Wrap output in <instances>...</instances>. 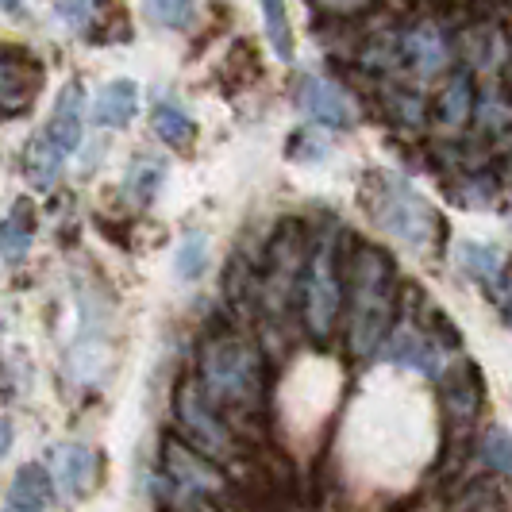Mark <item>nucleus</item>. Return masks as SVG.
Masks as SVG:
<instances>
[{"label": "nucleus", "mask_w": 512, "mask_h": 512, "mask_svg": "<svg viewBox=\"0 0 512 512\" xmlns=\"http://www.w3.org/2000/svg\"><path fill=\"white\" fill-rule=\"evenodd\" d=\"M347 343L351 355L370 359L397 324V274L385 251L359 243L347 258Z\"/></svg>", "instance_id": "1"}, {"label": "nucleus", "mask_w": 512, "mask_h": 512, "mask_svg": "<svg viewBox=\"0 0 512 512\" xmlns=\"http://www.w3.org/2000/svg\"><path fill=\"white\" fill-rule=\"evenodd\" d=\"M216 409H255L262 405L266 370L255 343L243 335H212L201 347V378Z\"/></svg>", "instance_id": "2"}, {"label": "nucleus", "mask_w": 512, "mask_h": 512, "mask_svg": "<svg viewBox=\"0 0 512 512\" xmlns=\"http://www.w3.org/2000/svg\"><path fill=\"white\" fill-rule=\"evenodd\" d=\"M366 205L370 216L382 231H389L393 239H401L405 247L416 251H428L439 235V216L436 208L428 205L405 178L397 174H378L370 181V193H366Z\"/></svg>", "instance_id": "3"}, {"label": "nucleus", "mask_w": 512, "mask_h": 512, "mask_svg": "<svg viewBox=\"0 0 512 512\" xmlns=\"http://www.w3.org/2000/svg\"><path fill=\"white\" fill-rule=\"evenodd\" d=\"M343 266H339V243L335 235H320L312 255L305 258V278H301V308H305V328L316 339H328L343 308Z\"/></svg>", "instance_id": "4"}, {"label": "nucleus", "mask_w": 512, "mask_h": 512, "mask_svg": "<svg viewBox=\"0 0 512 512\" xmlns=\"http://www.w3.org/2000/svg\"><path fill=\"white\" fill-rule=\"evenodd\" d=\"M81 120H85V93L81 85H66L62 97L54 104V116L43 135H35L31 151H27V174L39 189H51L62 178L66 158L81 143Z\"/></svg>", "instance_id": "5"}, {"label": "nucleus", "mask_w": 512, "mask_h": 512, "mask_svg": "<svg viewBox=\"0 0 512 512\" xmlns=\"http://www.w3.org/2000/svg\"><path fill=\"white\" fill-rule=\"evenodd\" d=\"M162 478L181 505H212L228 493L224 474L212 466V459H205V451L174 436L162 443Z\"/></svg>", "instance_id": "6"}, {"label": "nucleus", "mask_w": 512, "mask_h": 512, "mask_svg": "<svg viewBox=\"0 0 512 512\" xmlns=\"http://www.w3.org/2000/svg\"><path fill=\"white\" fill-rule=\"evenodd\" d=\"M174 409H178L181 428H185V436L193 439V447H201L208 455H231V451H235L231 428L224 424L220 409L208 401V393L201 382H193V378L181 382Z\"/></svg>", "instance_id": "7"}, {"label": "nucleus", "mask_w": 512, "mask_h": 512, "mask_svg": "<svg viewBox=\"0 0 512 512\" xmlns=\"http://www.w3.org/2000/svg\"><path fill=\"white\" fill-rule=\"evenodd\" d=\"M43 85V62L24 47H0V112L20 116L31 108Z\"/></svg>", "instance_id": "8"}, {"label": "nucleus", "mask_w": 512, "mask_h": 512, "mask_svg": "<svg viewBox=\"0 0 512 512\" xmlns=\"http://www.w3.org/2000/svg\"><path fill=\"white\" fill-rule=\"evenodd\" d=\"M66 362H70L77 382H93L108 362V308L101 312V305H93V293L81 297V332H77Z\"/></svg>", "instance_id": "9"}, {"label": "nucleus", "mask_w": 512, "mask_h": 512, "mask_svg": "<svg viewBox=\"0 0 512 512\" xmlns=\"http://www.w3.org/2000/svg\"><path fill=\"white\" fill-rule=\"evenodd\" d=\"M101 459L89 443H58L51 455V482L66 501H81L97 489Z\"/></svg>", "instance_id": "10"}, {"label": "nucleus", "mask_w": 512, "mask_h": 512, "mask_svg": "<svg viewBox=\"0 0 512 512\" xmlns=\"http://www.w3.org/2000/svg\"><path fill=\"white\" fill-rule=\"evenodd\" d=\"M297 104L324 128H355V101L335 85L332 77L308 74L297 85Z\"/></svg>", "instance_id": "11"}, {"label": "nucleus", "mask_w": 512, "mask_h": 512, "mask_svg": "<svg viewBox=\"0 0 512 512\" xmlns=\"http://www.w3.org/2000/svg\"><path fill=\"white\" fill-rule=\"evenodd\" d=\"M455 262L462 266V274L470 282L482 285L493 301H505L501 285H505V274H509V258H505L501 247H493V243H459Z\"/></svg>", "instance_id": "12"}, {"label": "nucleus", "mask_w": 512, "mask_h": 512, "mask_svg": "<svg viewBox=\"0 0 512 512\" xmlns=\"http://www.w3.org/2000/svg\"><path fill=\"white\" fill-rule=\"evenodd\" d=\"M401 58L409 62L420 77H439L451 62V47L447 35L436 24H416L412 31H405L401 39Z\"/></svg>", "instance_id": "13"}, {"label": "nucleus", "mask_w": 512, "mask_h": 512, "mask_svg": "<svg viewBox=\"0 0 512 512\" xmlns=\"http://www.w3.org/2000/svg\"><path fill=\"white\" fill-rule=\"evenodd\" d=\"M51 470H43L39 462H27L16 470L8 497H4V512H51Z\"/></svg>", "instance_id": "14"}, {"label": "nucleus", "mask_w": 512, "mask_h": 512, "mask_svg": "<svg viewBox=\"0 0 512 512\" xmlns=\"http://www.w3.org/2000/svg\"><path fill=\"white\" fill-rule=\"evenodd\" d=\"M135 112H139V85L128 81V77L108 81L97 93V101H93V120L104 124V128H124V124H131Z\"/></svg>", "instance_id": "15"}, {"label": "nucleus", "mask_w": 512, "mask_h": 512, "mask_svg": "<svg viewBox=\"0 0 512 512\" xmlns=\"http://www.w3.org/2000/svg\"><path fill=\"white\" fill-rule=\"evenodd\" d=\"M474 85H470V77L466 74H455L447 81V89H443V97H439V124L443 128H462L470 116H474Z\"/></svg>", "instance_id": "16"}, {"label": "nucleus", "mask_w": 512, "mask_h": 512, "mask_svg": "<svg viewBox=\"0 0 512 512\" xmlns=\"http://www.w3.org/2000/svg\"><path fill=\"white\" fill-rule=\"evenodd\" d=\"M151 124H154V135H158L162 143H170V147H189L193 135H197V124L181 112L178 104H170V101H158V108L151 112Z\"/></svg>", "instance_id": "17"}, {"label": "nucleus", "mask_w": 512, "mask_h": 512, "mask_svg": "<svg viewBox=\"0 0 512 512\" xmlns=\"http://www.w3.org/2000/svg\"><path fill=\"white\" fill-rule=\"evenodd\" d=\"M31 247V212L20 201V208H12V216L0 224V258L4 262H20Z\"/></svg>", "instance_id": "18"}, {"label": "nucleus", "mask_w": 512, "mask_h": 512, "mask_svg": "<svg viewBox=\"0 0 512 512\" xmlns=\"http://www.w3.org/2000/svg\"><path fill=\"white\" fill-rule=\"evenodd\" d=\"M262 24H266V39L282 62H293V24L285 12V0H262Z\"/></svg>", "instance_id": "19"}, {"label": "nucleus", "mask_w": 512, "mask_h": 512, "mask_svg": "<svg viewBox=\"0 0 512 512\" xmlns=\"http://www.w3.org/2000/svg\"><path fill=\"white\" fill-rule=\"evenodd\" d=\"M151 24L170 27V31H181V27L193 24L197 16V0H143Z\"/></svg>", "instance_id": "20"}, {"label": "nucleus", "mask_w": 512, "mask_h": 512, "mask_svg": "<svg viewBox=\"0 0 512 512\" xmlns=\"http://www.w3.org/2000/svg\"><path fill=\"white\" fill-rule=\"evenodd\" d=\"M174 266H178L181 282H193V278H201V274H205V266H208V239L201 235V231H189V235L181 239Z\"/></svg>", "instance_id": "21"}, {"label": "nucleus", "mask_w": 512, "mask_h": 512, "mask_svg": "<svg viewBox=\"0 0 512 512\" xmlns=\"http://www.w3.org/2000/svg\"><path fill=\"white\" fill-rule=\"evenodd\" d=\"M482 462L493 474H501V478L512 482V436L505 428H489L486 436H482Z\"/></svg>", "instance_id": "22"}, {"label": "nucleus", "mask_w": 512, "mask_h": 512, "mask_svg": "<svg viewBox=\"0 0 512 512\" xmlns=\"http://www.w3.org/2000/svg\"><path fill=\"white\" fill-rule=\"evenodd\" d=\"M54 12H58L62 27H70L74 35H85L89 27L97 24L101 0H54Z\"/></svg>", "instance_id": "23"}, {"label": "nucleus", "mask_w": 512, "mask_h": 512, "mask_svg": "<svg viewBox=\"0 0 512 512\" xmlns=\"http://www.w3.org/2000/svg\"><path fill=\"white\" fill-rule=\"evenodd\" d=\"M328 151H332L328 135L320 128H305L289 139V151L285 154H289L293 162H320V158H328Z\"/></svg>", "instance_id": "24"}, {"label": "nucleus", "mask_w": 512, "mask_h": 512, "mask_svg": "<svg viewBox=\"0 0 512 512\" xmlns=\"http://www.w3.org/2000/svg\"><path fill=\"white\" fill-rule=\"evenodd\" d=\"M158 178H162V170L154 166L151 158H139V162L128 170V189H131V185H139V201H151Z\"/></svg>", "instance_id": "25"}, {"label": "nucleus", "mask_w": 512, "mask_h": 512, "mask_svg": "<svg viewBox=\"0 0 512 512\" xmlns=\"http://www.w3.org/2000/svg\"><path fill=\"white\" fill-rule=\"evenodd\" d=\"M8 447H12V420L0 416V459L8 455Z\"/></svg>", "instance_id": "26"}, {"label": "nucleus", "mask_w": 512, "mask_h": 512, "mask_svg": "<svg viewBox=\"0 0 512 512\" xmlns=\"http://www.w3.org/2000/svg\"><path fill=\"white\" fill-rule=\"evenodd\" d=\"M24 0H0V12H20Z\"/></svg>", "instance_id": "27"}, {"label": "nucleus", "mask_w": 512, "mask_h": 512, "mask_svg": "<svg viewBox=\"0 0 512 512\" xmlns=\"http://www.w3.org/2000/svg\"><path fill=\"white\" fill-rule=\"evenodd\" d=\"M505 324L512 328V301H509V308H505Z\"/></svg>", "instance_id": "28"}]
</instances>
